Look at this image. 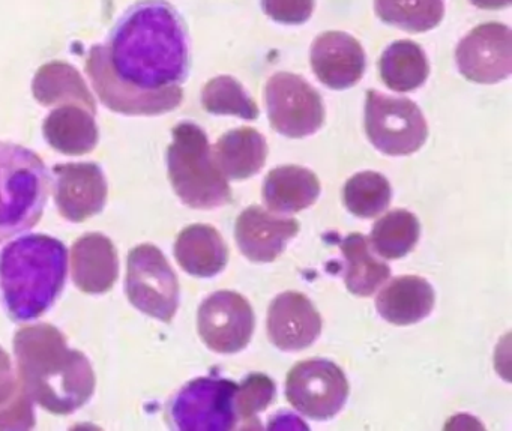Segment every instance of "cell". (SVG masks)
<instances>
[{
  "label": "cell",
  "mask_w": 512,
  "mask_h": 431,
  "mask_svg": "<svg viewBox=\"0 0 512 431\" xmlns=\"http://www.w3.org/2000/svg\"><path fill=\"white\" fill-rule=\"evenodd\" d=\"M436 295L424 278L416 275L392 280L376 299V308L386 322L397 326L415 325L433 311Z\"/></svg>",
  "instance_id": "18"
},
{
  "label": "cell",
  "mask_w": 512,
  "mask_h": 431,
  "mask_svg": "<svg viewBox=\"0 0 512 431\" xmlns=\"http://www.w3.org/2000/svg\"><path fill=\"white\" fill-rule=\"evenodd\" d=\"M377 17L407 32H427L442 22L443 0H374Z\"/></svg>",
  "instance_id": "27"
},
{
  "label": "cell",
  "mask_w": 512,
  "mask_h": 431,
  "mask_svg": "<svg viewBox=\"0 0 512 431\" xmlns=\"http://www.w3.org/2000/svg\"><path fill=\"white\" fill-rule=\"evenodd\" d=\"M86 71L101 103L127 116H158L184 100L190 71L187 28L166 0H140L125 11L106 44L89 50Z\"/></svg>",
  "instance_id": "1"
},
{
  "label": "cell",
  "mask_w": 512,
  "mask_h": 431,
  "mask_svg": "<svg viewBox=\"0 0 512 431\" xmlns=\"http://www.w3.org/2000/svg\"><path fill=\"white\" fill-rule=\"evenodd\" d=\"M380 77L395 92H412L427 80L430 67L424 50L413 41H397L383 53Z\"/></svg>",
  "instance_id": "24"
},
{
  "label": "cell",
  "mask_w": 512,
  "mask_h": 431,
  "mask_svg": "<svg viewBox=\"0 0 512 431\" xmlns=\"http://www.w3.org/2000/svg\"><path fill=\"white\" fill-rule=\"evenodd\" d=\"M68 251L58 239L29 235L0 253V296L8 316L29 322L43 316L64 289Z\"/></svg>",
  "instance_id": "3"
},
{
  "label": "cell",
  "mask_w": 512,
  "mask_h": 431,
  "mask_svg": "<svg viewBox=\"0 0 512 431\" xmlns=\"http://www.w3.org/2000/svg\"><path fill=\"white\" fill-rule=\"evenodd\" d=\"M22 388V382L14 373L10 355L0 347V406L16 395Z\"/></svg>",
  "instance_id": "33"
},
{
  "label": "cell",
  "mask_w": 512,
  "mask_h": 431,
  "mask_svg": "<svg viewBox=\"0 0 512 431\" xmlns=\"http://www.w3.org/2000/svg\"><path fill=\"white\" fill-rule=\"evenodd\" d=\"M391 199V184L377 172L356 173L343 190L344 205L358 218L377 217L388 209Z\"/></svg>",
  "instance_id": "28"
},
{
  "label": "cell",
  "mask_w": 512,
  "mask_h": 431,
  "mask_svg": "<svg viewBox=\"0 0 512 431\" xmlns=\"http://www.w3.org/2000/svg\"><path fill=\"white\" fill-rule=\"evenodd\" d=\"M55 175V202L59 214L71 223H83L100 214L106 205L107 181L94 163L58 164Z\"/></svg>",
  "instance_id": "13"
},
{
  "label": "cell",
  "mask_w": 512,
  "mask_h": 431,
  "mask_svg": "<svg viewBox=\"0 0 512 431\" xmlns=\"http://www.w3.org/2000/svg\"><path fill=\"white\" fill-rule=\"evenodd\" d=\"M235 382L199 377L188 382L170 401L169 421L182 431H230L238 424Z\"/></svg>",
  "instance_id": "6"
},
{
  "label": "cell",
  "mask_w": 512,
  "mask_h": 431,
  "mask_svg": "<svg viewBox=\"0 0 512 431\" xmlns=\"http://www.w3.org/2000/svg\"><path fill=\"white\" fill-rule=\"evenodd\" d=\"M311 67L317 79L335 91L352 88L364 76L361 44L344 32H325L311 47Z\"/></svg>",
  "instance_id": "16"
},
{
  "label": "cell",
  "mask_w": 512,
  "mask_h": 431,
  "mask_svg": "<svg viewBox=\"0 0 512 431\" xmlns=\"http://www.w3.org/2000/svg\"><path fill=\"white\" fill-rule=\"evenodd\" d=\"M175 257L187 274L211 278L226 268L229 248L215 227L191 224L176 239Z\"/></svg>",
  "instance_id": "19"
},
{
  "label": "cell",
  "mask_w": 512,
  "mask_h": 431,
  "mask_svg": "<svg viewBox=\"0 0 512 431\" xmlns=\"http://www.w3.org/2000/svg\"><path fill=\"white\" fill-rule=\"evenodd\" d=\"M128 299L146 316L170 323L179 307V281L160 248L139 245L128 254Z\"/></svg>",
  "instance_id": "7"
},
{
  "label": "cell",
  "mask_w": 512,
  "mask_h": 431,
  "mask_svg": "<svg viewBox=\"0 0 512 431\" xmlns=\"http://www.w3.org/2000/svg\"><path fill=\"white\" fill-rule=\"evenodd\" d=\"M421 235V224L412 212L395 209L376 221L370 241L383 259L395 260L407 256Z\"/></svg>",
  "instance_id": "26"
},
{
  "label": "cell",
  "mask_w": 512,
  "mask_h": 431,
  "mask_svg": "<svg viewBox=\"0 0 512 431\" xmlns=\"http://www.w3.org/2000/svg\"><path fill=\"white\" fill-rule=\"evenodd\" d=\"M71 272L77 289L89 295L109 292L119 277L118 251L107 236L88 233L71 250Z\"/></svg>",
  "instance_id": "17"
},
{
  "label": "cell",
  "mask_w": 512,
  "mask_h": 431,
  "mask_svg": "<svg viewBox=\"0 0 512 431\" xmlns=\"http://www.w3.org/2000/svg\"><path fill=\"white\" fill-rule=\"evenodd\" d=\"M365 131L374 148L391 157L415 154L428 137L427 122L413 101L377 91L367 92Z\"/></svg>",
  "instance_id": "8"
},
{
  "label": "cell",
  "mask_w": 512,
  "mask_h": 431,
  "mask_svg": "<svg viewBox=\"0 0 512 431\" xmlns=\"http://www.w3.org/2000/svg\"><path fill=\"white\" fill-rule=\"evenodd\" d=\"M287 401L302 415L316 421L334 418L349 397L346 374L329 359L299 362L287 374Z\"/></svg>",
  "instance_id": "9"
},
{
  "label": "cell",
  "mask_w": 512,
  "mask_h": 431,
  "mask_svg": "<svg viewBox=\"0 0 512 431\" xmlns=\"http://www.w3.org/2000/svg\"><path fill=\"white\" fill-rule=\"evenodd\" d=\"M266 107L272 128L290 139L313 136L325 122L319 92L302 77L278 73L266 85Z\"/></svg>",
  "instance_id": "10"
},
{
  "label": "cell",
  "mask_w": 512,
  "mask_h": 431,
  "mask_svg": "<svg viewBox=\"0 0 512 431\" xmlns=\"http://www.w3.org/2000/svg\"><path fill=\"white\" fill-rule=\"evenodd\" d=\"M13 344L20 382L32 401L47 412L70 415L91 400L97 383L91 362L68 347L56 326H23Z\"/></svg>",
  "instance_id": "2"
},
{
  "label": "cell",
  "mask_w": 512,
  "mask_h": 431,
  "mask_svg": "<svg viewBox=\"0 0 512 431\" xmlns=\"http://www.w3.org/2000/svg\"><path fill=\"white\" fill-rule=\"evenodd\" d=\"M50 188L46 164L34 151L0 143V245L38 224Z\"/></svg>",
  "instance_id": "5"
},
{
  "label": "cell",
  "mask_w": 512,
  "mask_h": 431,
  "mask_svg": "<svg viewBox=\"0 0 512 431\" xmlns=\"http://www.w3.org/2000/svg\"><path fill=\"white\" fill-rule=\"evenodd\" d=\"M301 229L293 218L277 217L254 205L245 209L235 226L239 250L254 263H271L286 250L290 239Z\"/></svg>",
  "instance_id": "15"
},
{
  "label": "cell",
  "mask_w": 512,
  "mask_h": 431,
  "mask_svg": "<svg viewBox=\"0 0 512 431\" xmlns=\"http://www.w3.org/2000/svg\"><path fill=\"white\" fill-rule=\"evenodd\" d=\"M320 182L311 170L301 166H280L271 170L263 184V200L272 212L295 214L316 203Z\"/></svg>",
  "instance_id": "20"
},
{
  "label": "cell",
  "mask_w": 512,
  "mask_h": 431,
  "mask_svg": "<svg viewBox=\"0 0 512 431\" xmlns=\"http://www.w3.org/2000/svg\"><path fill=\"white\" fill-rule=\"evenodd\" d=\"M46 142L65 155H85L94 151L98 143L95 115L76 104L59 106L43 125Z\"/></svg>",
  "instance_id": "21"
},
{
  "label": "cell",
  "mask_w": 512,
  "mask_h": 431,
  "mask_svg": "<svg viewBox=\"0 0 512 431\" xmlns=\"http://www.w3.org/2000/svg\"><path fill=\"white\" fill-rule=\"evenodd\" d=\"M35 100L43 106H67L76 104L97 113V104L79 71L65 62H50L35 74L32 83Z\"/></svg>",
  "instance_id": "23"
},
{
  "label": "cell",
  "mask_w": 512,
  "mask_h": 431,
  "mask_svg": "<svg viewBox=\"0 0 512 431\" xmlns=\"http://www.w3.org/2000/svg\"><path fill=\"white\" fill-rule=\"evenodd\" d=\"M266 16L283 25H302L310 19L314 0H262Z\"/></svg>",
  "instance_id": "32"
},
{
  "label": "cell",
  "mask_w": 512,
  "mask_h": 431,
  "mask_svg": "<svg viewBox=\"0 0 512 431\" xmlns=\"http://www.w3.org/2000/svg\"><path fill=\"white\" fill-rule=\"evenodd\" d=\"M214 158L226 178L244 181L257 175L265 166L268 143L254 128H236L220 137Z\"/></svg>",
  "instance_id": "22"
},
{
  "label": "cell",
  "mask_w": 512,
  "mask_h": 431,
  "mask_svg": "<svg viewBox=\"0 0 512 431\" xmlns=\"http://www.w3.org/2000/svg\"><path fill=\"white\" fill-rule=\"evenodd\" d=\"M277 386L271 377L263 373H251L236 388L235 407L238 419L257 421V413L274 403Z\"/></svg>",
  "instance_id": "30"
},
{
  "label": "cell",
  "mask_w": 512,
  "mask_h": 431,
  "mask_svg": "<svg viewBox=\"0 0 512 431\" xmlns=\"http://www.w3.org/2000/svg\"><path fill=\"white\" fill-rule=\"evenodd\" d=\"M202 104L212 115H233L247 121L259 118V107L245 92L244 86L229 76H220L203 88Z\"/></svg>",
  "instance_id": "29"
},
{
  "label": "cell",
  "mask_w": 512,
  "mask_h": 431,
  "mask_svg": "<svg viewBox=\"0 0 512 431\" xmlns=\"http://www.w3.org/2000/svg\"><path fill=\"white\" fill-rule=\"evenodd\" d=\"M340 245L347 260V290L356 296L376 293L391 275L389 266L373 256L368 239L361 233H350Z\"/></svg>",
  "instance_id": "25"
},
{
  "label": "cell",
  "mask_w": 512,
  "mask_h": 431,
  "mask_svg": "<svg viewBox=\"0 0 512 431\" xmlns=\"http://www.w3.org/2000/svg\"><path fill=\"white\" fill-rule=\"evenodd\" d=\"M256 316L250 302L236 292L220 290L203 301L197 329L203 343L217 353H236L253 337Z\"/></svg>",
  "instance_id": "11"
},
{
  "label": "cell",
  "mask_w": 512,
  "mask_h": 431,
  "mask_svg": "<svg viewBox=\"0 0 512 431\" xmlns=\"http://www.w3.org/2000/svg\"><path fill=\"white\" fill-rule=\"evenodd\" d=\"M458 70L470 82L491 85L508 79L512 71V34L508 26L485 23L460 41Z\"/></svg>",
  "instance_id": "12"
},
{
  "label": "cell",
  "mask_w": 512,
  "mask_h": 431,
  "mask_svg": "<svg viewBox=\"0 0 512 431\" xmlns=\"http://www.w3.org/2000/svg\"><path fill=\"white\" fill-rule=\"evenodd\" d=\"M475 7L482 10H500L511 5L512 0H470Z\"/></svg>",
  "instance_id": "34"
},
{
  "label": "cell",
  "mask_w": 512,
  "mask_h": 431,
  "mask_svg": "<svg viewBox=\"0 0 512 431\" xmlns=\"http://www.w3.org/2000/svg\"><path fill=\"white\" fill-rule=\"evenodd\" d=\"M172 134L167 169L176 196L188 208L202 211L232 203V188L215 161L205 131L193 122H182Z\"/></svg>",
  "instance_id": "4"
},
{
  "label": "cell",
  "mask_w": 512,
  "mask_h": 431,
  "mask_svg": "<svg viewBox=\"0 0 512 431\" xmlns=\"http://www.w3.org/2000/svg\"><path fill=\"white\" fill-rule=\"evenodd\" d=\"M34 425L32 398L22 385L11 400L0 406V430H31Z\"/></svg>",
  "instance_id": "31"
},
{
  "label": "cell",
  "mask_w": 512,
  "mask_h": 431,
  "mask_svg": "<svg viewBox=\"0 0 512 431\" xmlns=\"http://www.w3.org/2000/svg\"><path fill=\"white\" fill-rule=\"evenodd\" d=\"M322 326L319 311L304 293H280L269 305V341L284 352L310 347L320 337Z\"/></svg>",
  "instance_id": "14"
}]
</instances>
